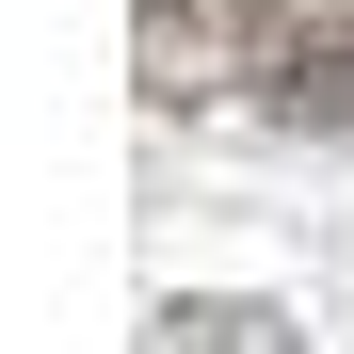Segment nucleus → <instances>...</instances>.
Wrapping results in <instances>:
<instances>
[{
	"mask_svg": "<svg viewBox=\"0 0 354 354\" xmlns=\"http://www.w3.org/2000/svg\"><path fill=\"white\" fill-rule=\"evenodd\" d=\"M129 32H145V97L194 113L209 97V17H194V0H129Z\"/></svg>",
	"mask_w": 354,
	"mask_h": 354,
	"instance_id": "obj_3",
	"label": "nucleus"
},
{
	"mask_svg": "<svg viewBox=\"0 0 354 354\" xmlns=\"http://www.w3.org/2000/svg\"><path fill=\"white\" fill-rule=\"evenodd\" d=\"M161 354H306V322L290 306H225V290H161Z\"/></svg>",
	"mask_w": 354,
	"mask_h": 354,
	"instance_id": "obj_2",
	"label": "nucleus"
},
{
	"mask_svg": "<svg viewBox=\"0 0 354 354\" xmlns=\"http://www.w3.org/2000/svg\"><path fill=\"white\" fill-rule=\"evenodd\" d=\"M225 81L290 129H354V0H225Z\"/></svg>",
	"mask_w": 354,
	"mask_h": 354,
	"instance_id": "obj_1",
	"label": "nucleus"
}]
</instances>
